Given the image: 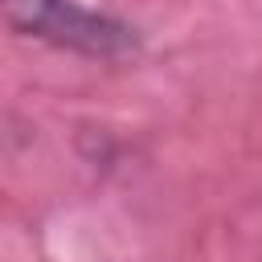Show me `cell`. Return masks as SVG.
Returning a JSON list of instances; mask_svg holds the SVG:
<instances>
[{"label":"cell","instance_id":"1","mask_svg":"<svg viewBox=\"0 0 262 262\" xmlns=\"http://www.w3.org/2000/svg\"><path fill=\"white\" fill-rule=\"evenodd\" d=\"M4 25L20 37L49 41L57 49H74L86 57H127L135 49V29L86 8L78 0H4Z\"/></svg>","mask_w":262,"mask_h":262}]
</instances>
